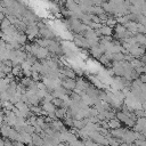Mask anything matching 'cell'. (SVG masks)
Instances as JSON below:
<instances>
[{"instance_id": "1", "label": "cell", "mask_w": 146, "mask_h": 146, "mask_svg": "<svg viewBox=\"0 0 146 146\" xmlns=\"http://www.w3.org/2000/svg\"><path fill=\"white\" fill-rule=\"evenodd\" d=\"M63 86H65L66 88H70V89H73L75 87V82L70 78V79H66V81L64 82L63 81Z\"/></svg>"}, {"instance_id": "2", "label": "cell", "mask_w": 146, "mask_h": 146, "mask_svg": "<svg viewBox=\"0 0 146 146\" xmlns=\"http://www.w3.org/2000/svg\"><path fill=\"white\" fill-rule=\"evenodd\" d=\"M50 1H52V2H56V3H57V2H59V0H50Z\"/></svg>"}]
</instances>
